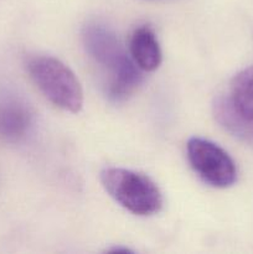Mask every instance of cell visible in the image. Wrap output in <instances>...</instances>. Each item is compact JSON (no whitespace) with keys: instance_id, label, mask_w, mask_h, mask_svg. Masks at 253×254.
Listing matches in <instances>:
<instances>
[{"instance_id":"5b68a950","label":"cell","mask_w":253,"mask_h":254,"mask_svg":"<svg viewBox=\"0 0 253 254\" xmlns=\"http://www.w3.org/2000/svg\"><path fill=\"white\" fill-rule=\"evenodd\" d=\"M34 123L32 109L24 99L5 97L0 102V139L17 144L24 140Z\"/></svg>"},{"instance_id":"52a82bcc","label":"cell","mask_w":253,"mask_h":254,"mask_svg":"<svg viewBox=\"0 0 253 254\" xmlns=\"http://www.w3.org/2000/svg\"><path fill=\"white\" fill-rule=\"evenodd\" d=\"M212 108L216 121L223 129L243 143L253 146V121L241 117L231 106L228 97L218 96Z\"/></svg>"},{"instance_id":"9c48e42d","label":"cell","mask_w":253,"mask_h":254,"mask_svg":"<svg viewBox=\"0 0 253 254\" xmlns=\"http://www.w3.org/2000/svg\"><path fill=\"white\" fill-rule=\"evenodd\" d=\"M109 252H113V253H119V252H123V253H128L130 252L129 250H126V248H114V250H111Z\"/></svg>"},{"instance_id":"ba28073f","label":"cell","mask_w":253,"mask_h":254,"mask_svg":"<svg viewBox=\"0 0 253 254\" xmlns=\"http://www.w3.org/2000/svg\"><path fill=\"white\" fill-rule=\"evenodd\" d=\"M228 99L241 117L253 121V66L242 69L233 77Z\"/></svg>"},{"instance_id":"3957f363","label":"cell","mask_w":253,"mask_h":254,"mask_svg":"<svg viewBox=\"0 0 253 254\" xmlns=\"http://www.w3.org/2000/svg\"><path fill=\"white\" fill-rule=\"evenodd\" d=\"M101 183L116 202L134 215H155L163 206L159 188L143 174L122 168H107L101 173Z\"/></svg>"},{"instance_id":"277c9868","label":"cell","mask_w":253,"mask_h":254,"mask_svg":"<svg viewBox=\"0 0 253 254\" xmlns=\"http://www.w3.org/2000/svg\"><path fill=\"white\" fill-rule=\"evenodd\" d=\"M186 150L191 168L206 184L218 189L235 184L237 179L235 163L217 144L202 138H191Z\"/></svg>"},{"instance_id":"8992f818","label":"cell","mask_w":253,"mask_h":254,"mask_svg":"<svg viewBox=\"0 0 253 254\" xmlns=\"http://www.w3.org/2000/svg\"><path fill=\"white\" fill-rule=\"evenodd\" d=\"M130 56L141 71L153 72L161 64V50L155 32L148 25L136 27L129 41Z\"/></svg>"},{"instance_id":"7a4b0ae2","label":"cell","mask_w":253,"mask_h":254,"mask_svg":"<svg viewBox=\"0 0 253 254\" xmlns=\"http://www.w3.org/2000/svg\"><path fill=\"white\" fill-rule=\"evenodd\" d=\"M26 69L41 93L63 111L78 113L83 106V91L68 66L44 55L27 57Z\"/></svg>"},{"instance_id":"6da1fadb","label":"cell","mask_w":253,"mask_h":254,"mask_svg":"<svg viewBox=\"0 0 253 254\" xmlns=\"http://www.w3.org/2000/svg\"><path fill=\"white\" fill-rule=\"evenodd\" d=\"M84 49L104 74V88L111 101H126L141 83L140 71L129 57L116 32L101 22H88L82 32Z\"/></svg>"}]
</instances>
